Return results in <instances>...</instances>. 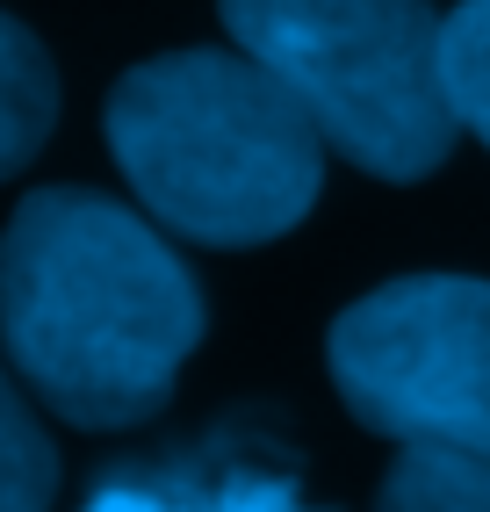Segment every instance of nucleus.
Returning <instances> with one entry per match:
<instances>
[{
  "instance_id": "6e6552de",
  "label": "nucleus",
  "mask_w": 490,
  "mask_h": 512,
  "mask_svg": "<svg viewBox=\"0 0 490 512\" xmlns=\"http://www.w3.org/2000/svg\"><path fill=\"white\" fill-rule=\"evenodd\" d=\"M58 498V448L37 426L15 375L0 368V512H51Z\"/></svg>"
},
{
  "instance_id": "1a4fd4ad",
  "label": "nucleus",
  "mask_w": 490,
  "mask_h": 512,
  "mask_svg": "<svg viewBox=\"0 0 490 512\" xmlns=\"http://www.w3.org/2000/svg\"><path fill=\"white\" fill-rule=\"evenodd\" d=\"M440 87L454 123L490 152V0H462L454 15H440Z\"/></svg>"
},
{
  "instance_id": "7ed1b4c3",
  "label": "nucleus",
  "mask_w": 490,
  "mask_h": 512,
  "mask_svg": "<svg viewBox=\"0 0 490 512\" xmlns=\"http://www.w3.org/2000/svg\"><path fill=\"white\" fill-rule=\"evenodd\" d=\"M231 44L282 80L318 138L375 181H426L462 123L440 87L426 0H217Z\"/></svg>"
},
{
  "instance_id": "20e7f679",
  "label": "nucleus",
  "mask_w": 490,
  "mask_h": 512,
  "mask_svg": "<svg viewBox=\"0 0 490 512\" xmlns=\"http://www.w3.org/2000/svg\"><path fill=\"white\" fill-rule=\"evenodd\" d=\"M332 383L397 448L490 455V282L404 275L346 303L325 339Z\"/></svg>"
},
{
  "instance_id": "0eeeda50",
  "label": "nucleus",
  "mask_w": 490,
  "mask_h": 512,
  "mask_svg": "<svg viewBox=\"0 0 490 512\" xmlns=\"http://www.w3.org/2000/svg\"><path fill=\"white\" fill-rule=\"evenodd\" d=\"M375 512H490V455L454 448H404L382 476Z\"/></svg>"
},
{
  "instance_id": "f257e3e1",
  "label": "nucleus",
  "mask_w": 490,
  "mask_h": 512,
  "mask_svg": "<svg viewBox=\"0 0 490 512\" xmlns=\"http://www.w3.org/2000/svg\"><path fill=\"white\" fill-rule=\"evenodd\" d=\"M0 339L58 419H152L202 339V289L166 238L87 188H37L0 231Z\"/></svg>"
},
{
  "instance_id": "f03ea898",
  "label": "nucleus",
  "mask_w": 490,
  "mask_h": 512,
  "mask_svg": "<svg viewBox=\"0 0 490 512\" xmlns=\"http://www.w3.org/2000/svg\"><path fill=\"white\" fill-rule=\"evenodd\" d=\"M109 152L152 224L195 246H267L310 217L325 138L245 51H166L109 94Z\"/></svg>"
},
{
  "instance_id": "39448f33",
  "label": "nucleus",
  "mask_w": 490,
  "mask_h": 512,
  "mask_svg": "<svg viewBox=\"0 0 490 512\" xmlns=\"http://www.w3.org/2000/svg\"><path fill=\"white\" fill-rule=\"evenodd\" d=\"M80 512H325L310 505L296 448L267 419H224L137 462H109Z\"/></svg>"
},
{
  "instance_id": "423d86ee",
  "label": "nucleus",
  "mask_w": 490,
  "mask_h": 512,
  "mask_svg": "<svg viewBox=\"0 0 490 512\" xmlns=\"http://www.w3.org/2000/svg\"><path fill=\"white\" fill-rule=\"evenodd\" d=\"M58 123V73L15 15H0V181L44 152Z\"/></svg>"
}]
</instances>
